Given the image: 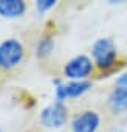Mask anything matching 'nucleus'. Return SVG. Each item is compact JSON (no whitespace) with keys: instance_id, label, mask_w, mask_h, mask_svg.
<instances>
[{"instance_id":"f257e3e1","label":"nucleus","mask_w":127,"mask_h":132,"mask_svg":"<svg viewBox=\"0 0 127 132\" xmlns=\"http://www.w3.org/2000/svg\"><path fill=\"white\" fill-rule=\"evenodd\" d=\"M90 57L95 64L96 72L102 75L113 73L121 62L119 48L112 37H98L92 44Z\"/></svg>"},{"instance_id":"f03ea898","label":"nucleus","mask_w":127,"mask_h":132,"mask_svg":"<svg viewBox=\"0 0 127 132\" xmlns=\"http://www.w3.org/2000/svg\"><path fill=\"white\" fill-rule=\"evenodd\" d=\"M95 73V64L88 54H76L70 57L62 67V75L65 81H90Z\"/></svg>"},{"instance_id":"7ed1b4c3","label":"nucleus","mask_w":127,"mask_h":132,"mask_svg":"<svg viewBox=\"0 0 127 132\" xmlns=\"http://www.w3.org/2000/svg\"><path fill=\"white\" fill-rule=\"evenodd\" d=\"M39 121L47 129H62L70 123V110L65 103L53 101L40 110Z\"/></svg>"},{"instance_id":"20e7f679","label":"nucleus","mask_w":127,"mask_h":132,"mask_svg":"<svg viewBox=\"0 0 127 132\" xmlns=\"http://www.w3.org/2000/svg\"><path fill=\"white\" fill-rule=\"evenodd\" d=\"M70 132H99L102 115L96 109H81L70 117Z\"/></svg>"},{"instance_id":"39448f33","label":"nucleus","mask_w":127,"mask_h":132,"mask_svg":"<svg viewBox=\"0 0 127 132\" xmlns=\"http://www.w3.org/2000/svg\"><path fill=\"white\" fill-rule=\"evenodd\" d=\"M25 59V47L23 44L16 39L10 37L0 42V69L11 70L17 65H20Z\"/></svg>"},{"instance_id":"423d86ee","label":"nucleus","mask_w":127,"mask_h":132,"mask_svg":"<svg viewBox=\"0 0 127 132\" xmlns=\"http://www.w3.org/2000/svg\"><path fill=\"white\" fill-rule=\"evenodd\" d=\"M54 86V101L65 103L67 100H75L85 95L92 89V81H65L62 78L53 79Z\"/></svg>"},{"instance_id":"0eeeda50","label":"nucleus","mask_w":127,"mask_h":132,"mask_svg":"<svg viewBox=\"0 0 127 132\" xmlns=\"http://www.w3.org/2000/svg\"><path fill=\"white\" fill-rule=\"evenodd\" d=\"M107 110L115 117H122L127 113V89L115 87L108 92L105 100Z\"/></svg>"},{"instance_id":"6e6552de","label":"nucleus","mask_w":127,"mask_h":132,"mask_svg":"<svg viewBox=\"0 0 127 132\" xmlns=\"http://www.w3.org/2000/svg\"><path fill=\"white\" fill-rule=\"evenodd\" d=\"M26 3L23 0H0V17L17 19L26 13Z\"/></svg>"},{"instance_id":"1a4fd4ad","label":"nucleus","mask_w":127,"mask_h":132,"mask_svg":"<svg viewBox=\"0 0 127 132\" xmlns=\"http://www.w3.org/2000/svg\"><path fill=\"white\" fill-rule=\"evenodd\" d=\"M54 37L51 34H42L34 47V53L39 59H47L51 56V53L54 51Z\"/></svg>"},{"instance_id":"9d476101","label":"nucleus","mask_w":127,"mask_h":132,"mask_svg":"<svg viewBox=\"0 0 127 132\" xmlns=\"http://www.w3.org/2000/svg\"><path fill=\"white\" fill-rule=\"evenodd\" d=\"M56 5H57L56 0H37V2L34 3V8H36V13L39 16H43L45 13H48L50 10H53Z\"/></svg>"},{"instance_id":"9b49d317","label":"nucleus","mask_w":127,"mask_h":132,"mask_svg":"<svg viewBox=\"0 0 127 132\" xmlns=\"http://www.w3.org/2000/svg\"><path fill=\"white\" fill-rule=\"evenodd\" d=\"M115 87L127 89V72H119L115 78Z\"/></svg>"},{"instance_id":"f8f14e48","label":"nucleus","mask_w":127,"mask_h":132,"mask_svg":"<svg viewBox=\"0 0 127 132\" xmlns=\"http://www.w3.org/2000/svg\"><path fill=\"white\" fill-rule=\"evenodd\" d=\"M112 132H125V130H122V129H115V130H112Z\"/></svg>"},{"instance_id":"ddd939ff","label":"nucleus","mask_w":127,"mask_h":132,"mask_svg":"<svg viewBox=\"0 0 127 132\" xmlns=\"http://www.w3.org/2000/svg\"><path fill=\"white\" fill-rule=\"evenodd\" d=\"M0 132H3V129H2V127H0Z\"/></svg>"}]
</instances>
